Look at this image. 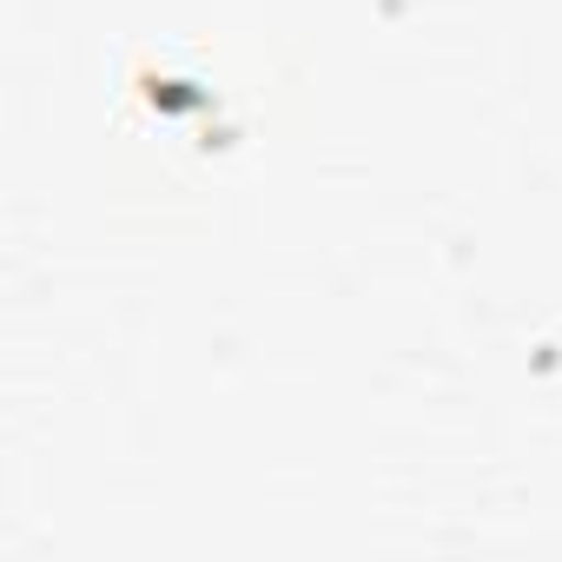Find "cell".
Masks as SVG:
<instances>
[{
  "instance_id": "cell-1",
  "label": "cell",
  "mask_w": 562,
  "mask_h": 562,
  "mask_svg": "<svg viewBox=\"0 0 562 562\" xmlns=\"http://www.w3.org/2000/svg\"><path fill=\"white\" fill-rule=\"evenodd\" d=\"M139 93H146L159 113H172V120H179V113H205V106H212V93H205V87H192V80H166V74H139Z\"/></svg>"
}]
</instances>
